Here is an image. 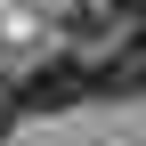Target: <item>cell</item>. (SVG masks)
<instances>
[{"label": "cell", "mask_w": 146, "mask_h": 146, "mask_svg": "<svg viewBox=\"0 0 146 146\" xmlns=\"http://www.w3.org/2000/svg\"><path fill=\"white\" fill-rule=\"evenodd\" d=\"M16 106L25 114H73V106H89L98 89H89V57L81 49H49V57H33L25 73H8Z\"/></svg>", "instance_id": "6da1fadb"}, {"label": "cell", "mask_w": 146, "mask_h": 146, "mask_svg": "<svg viewBox=\"0 0 146 146\" xmlns=\"http://www.w3.org/2000/svg\"><path fill=\"white\" fill-rule=\"evenodd\" d=\"M89 89H98L106 106L114 98H138L146 89V33H122L106 57H89Z\"/></svg>", "instance_id": "7a4b0ae2"}, {"label": "cell", "mask_w": 146, "mask_h": 146, "mask_svg": "<svg viewBox=\"0 0 146 146\" xmlns=\"http://www.w3.org/2000/svg\"><path fill=\"white\" fill-rule=\"evenodd\" d=\"M16 122H25V106H16V89H8V81H0V146H8V138H16Z\"/></svg>", "instance_id": "3957f363"}, {"label": "cell", "mask_w": 146, "mask_h": 146, "mask_svg": "<svg viewBox=\"0 0 146 146\" xmlns=\"http://www.w3.org/2000/svg\"><path fill=\"white\" fill-rule=\"evenodd\" d=\"M98 8H106V16H122V25H138V33H146V0H98Z\"/></svg>", "instance_id": "277c9868"}]
</instances>
